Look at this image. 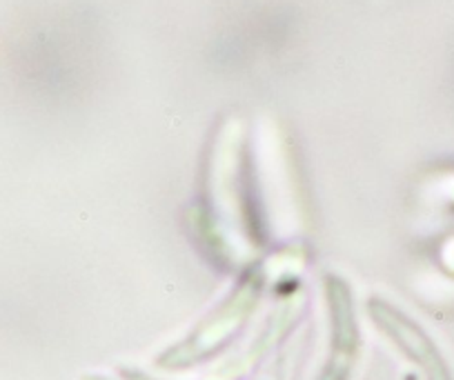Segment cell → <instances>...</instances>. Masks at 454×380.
<instances>
[{
    "instance_id": "6da1fadb",
    "label": "cell",
    "mask_w": 454,
    "mask_h": 380,
    "mask_svg": "<svg viewBox=\"0 0 454 380\" xmlns=\"http://www.w3.org/2000/svg\"><path fill=\"white\" fill-rule=\"evenodd\" d=\"M259 296L261 278L252 274L185 340L169 347L159 358V365L165 367V369H185V367H192L196 362L205 361L207 356H212L250 318L256 303H259Z\"/></svg>"
},
{
    "instance_id": "3957f363",
    "label": "cell",
    "mask_w": 454,
    "mask_h": 380,
    "mask_svg": "<svg viewBox=\"0 0 454 380\" xmlns=\"http://www.w3.org/2000/svg\"><path fill=\"white\" fill-rule=\"evenodd\" d=\"M368 314L383 336H387L399 352L426 374V380H454L441 349L408 314L383 299L368 300Z\"/></svg>"
},
{
    "instance_id": "7a4b0ae2",
    "label": "cell",
    "mask_w": 454,
    "mask_h": 380,
    "mask_svg": "<svg viewBox=\"0 0 454 380\" xmlns=\"http://www.w3.org/2000/svg\"><path fill=\"white\" fill-rule=\"evenodd\" d=\"M325 300L330 312V353L318 380H350L361 347L355 294L340 276H325Z\"/></svg>"
}]
</instances>
